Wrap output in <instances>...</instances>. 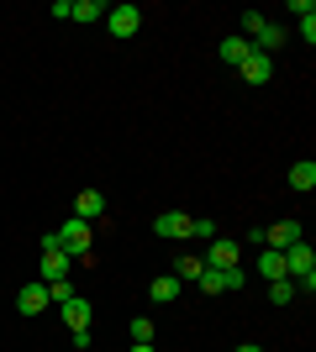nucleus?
<instances>
[{
	"label": "nucleus",
	"instance_id": "nucleus-1",
	"mask_svg": "<svg viewBox=\"0 0 316 352\" xmlns=\"http://www.w3.org/2000/svg\"><path fill=\"white\" fill-rule=\"evenodd\" d=\"M90 236H95V226H90V221L69 216V221L59 226V232H48V236H43V248H59V252H69L74 263H90Z\"/></svg>",
	"mask_w": 316,
	"mask_h": 352
},
{
	"label": "nucleus",
	"instance_id": "nucleus-2",
	"mask_svg": "<svg viewBox=\"0 0 316 352\" xmlns=\"http://www.w3.org/2000/svg\"><path fill=\"white\" fill-rule=\"evenodd\" d=\"M285 279L295 284L301 294L316 289V252H311V242H295V248H285Z\"/></svg>",
	"mask_w": 316,
	"mask_h": 352
},
{
	"label": "nucleus",
	"instance_id": "nucleus-3",
	"mask_svg": "<svg viewBox=\"0 0 316 352\" xmlns=\"http://www.w3.org/2000/svg\"><path fill=\"white\" fill-rule=\"evenodd\" d=\"M200 263H206V268H238L242 263V242H238V236H211Z\"/></svg>",
	"mask_w": 316,
	"mask_h": 352
},
{
	"label": "nucleus",
	"instance_id": "nucleus-4",
	"mask_svg": "<svg viewBox=\"0 0 316 352\" xmlns=\"http://www.w3.org/2000/svg\"><path fill=\"white\" fill-rule=\"evenodd\" d=\"M137 27H143L137 6H105V32L111 37H137Z\"/></svg>",
	"mask_w": 316,
	"mask_h": 352
},
{
	"label": "nucleus",
	"instance_id": "nucleus-5",
	"mask_svg": "<svg viewBox=\"0 0 316 352\" xmlns=\"http://www.w3.org/2000/svg\"><path fill=\"white\" fill-rule=\"evenodd\" d=\"M295 242H306V232H301V221H274V226H264V248H274V252H285V248H295Z\"/></svg>",
	"mask_w": 316,
	"mask_h": 352
},
{
	"label": "nucleus",
	"instance_id": "nucleus-6",
	"mask_svg": "<svg viewBox=\"0 0 316 352\" xmlns=\"http://www.w3.org/2000/svg\"><path fill=\"white\" fill-rule=\"evenodd\" d=\"M69 274H74V258L59 252V248H43V268H37V279H43V284H59V279H69Z\"/></svg>",
	"mask_w": 316,
	"mask_h": 352
},
{
	"label": "nucleus",
	"instance_id": "nucleus-7",
	"mask_svg": "<svg viewBox=\"0 0 316 352\" xmlns=\"http://www.w3.org/2000/svg\"><path fill=\"white\" fill-rule=\"evenodd\" d=\"M190 221L196 216H185V210H164V216H153V232L169 236V242H185V236H190Z\"/></svg>",
	"mask_w": 316,
	"mask_h": 352
},
{
	"label": "nucleus",
	"instance_id": "nucleus-8",
	"mask_svg": "<svg viewBox=\"0 0 316 352\" xmlns=\"http://www.w3.org/2000/svg\"><path fill=\"white\" fill-rule=\"evenodd\" d=\"M16 310H21V316H43L48 310V284L43 279L21 284V289H16Z\"/></svg>",
	"mask_w": 316,
	"mask_h": 352
},
{
	"label": "nucleus",
	"instance_id": "nucleus-9",
	"mask_svg": "<svg viewBox=\"0 0 316 352\" xmlns=\"http://www.w3.org/2000/svg\"><path fill=\"white\" fill-rule=\"evenodd\" d=\"M242 79H248V85H269V79H274V58H269V53H258V47H253V53H248V63H242Z\"/></svg>",
	"mask_w": 316,
	"mask_h": 352
},
{
	"label": "nucleus",
	"instance_id": "nucleus-10",
	"mask_svg": "<svg viewBox=\"0 0 316 352\" xmlns=\"http://www.w3.org/2000/svg\"><path fill=\"white\" fill-rule=\"evenodd\" d=\"M59 316L69 321V331H85L95 310H90V300H85V294H74V300H63V305H59Z\"/></svg>",
	"mask_w": 316,
	"mask_h": 352
},
{
	"label": "nucleus",
	"instance_id": "nucleus-11",
	"mask_svg": "<svg viewBox=\"0 0 316 352\" xmlns=\"http://www.w3.org/2000/svg\"><path fill=\"white\" fill-rule=\"evenodd\" d=\"M74 216L95 226V221L105 216V195H101V190H79V200H74Z\"/></svg>",
	"mask_w": 316,
	"mask_h": 352
},
{
	"label": "nucleus",
	"instance_id": "nucleus-12",
	"mask_svg": "<svg viewBox=\"0 0 316 352\" xmlns=\"http://www.w3.org/2000/svg\"><path fill=\"white\" fill-rule=\"evenodd\" d=\"M248 53H253V43H248L242 32H232V37H222V63H232V69H242V63H248Z\"/></svg>",
	"mask_w": 316,
	"mask_h": 352
},
{
	"label": "nucleus",
	"instance_id": "nucleus-13",
	"mask_svg": "<svg viewBox=\"0 0 316 352\" xmlns=\"http://www.w3.org/2000/svg\"><path fill=\"white\" fill-rule=\"evenodd\" d=\"M148 300L153 305H174V300H180V279H174V274H158V279L148 284Z\"/></svg>",
	"mask_w": 316,
	"mask_h": 352
},
{
	"label": "nucleus",
	"instance_id": "nucleus-14",
	"mask_svg": "<svg viewBox=\"0 0 316 352\" xmlns=\"http://www.w3.org/2000/svg\"><path fill=\"white\" fill-rule=\"evenodd\" d=\"M258 274L264 279H285V252H274V248H258Z\"/></svg>",
	"mask_w": 316,
	"mask_h": 352
},
{
	"label": "nucleus",
	"instance_id": "nucleus-15",
	"mask_svg": "<svg viewBox=\"0 0 316 352\" xmlns=\"http://www.w3.org/2000/svg\"><path fill=\"white\" fill-rule=\"evenodd\" d=\"M290 190H316V163L311 158H301V163H290Z\"/></svg>",
	"mask_w": 316,
	"mask_h": 352
},
{
	"label": "nucleus",
	"instance_id": "nucleus-16",
	"mask_svg": "<svg viewBox=\"0 0 316 352\" xmlns=\"http://www.w3.org/2000/svg\"><path fill=\"white\" fill-rule=\"evenodd\" d=\"M280 43H285V27H280V21H264V27H258V37H253L258 53H274Z\"/></svg>",
	"mask_w": 316,
	"mask_h": 352
},
{
	"label": "nucleus",
	"instance_id": "nucleus-17",
	"mask_svg": "<svg viewBox=\"0 0 316 352\" xmlns=\"http://www.w3.org/2000/svg\"><path fill=\"white\" fill-rule=\"evenodd\" d=\"M69 21H85V27H90V21H105V6H101V0H74Z\"/></svg>",
	"mask_w": 316,
	"mask_h": 352
},
{
	"label": "nucleus",
	"instance_id": "nucleus-18",
	"mask_svg": "<svg viewBox=\"0 0 316 352\" xmlns=\"http://www.w3.org/2000/svg\"><path fill=\"white\" fill-rule=\"evenodd\" d=\"M200 274H206V263H200V258H190V252H185V258H180V263H174V279H200Z\"/></svg>",
	"mask_w": 316,
	"mask_h": 352
},
{
	"label": "nucleus",
	"instance_id": "nucleus-19",
	"mask_svg": "<svg viewBox=\"0 0 316 352\" xmlns=\"http://www.w3.org/2000/svg\"><path fill=\"white\" fill-rule=\"evenodd\" d=\"M74 294H79V289H74V284H69V279H59V284H48V310H59L63 300H74Z\"/></svg>",
	"mask_w": 316,
	"mask_h": 352
},
{
	"label": "nucleus",
	"instance_id": "nucleus-20",
	"mask_svg": "<svg viewBox=\"0 0 316 352\" xmlns=\"http://www.w3.org/2000/svg\"><path fill=\"white\" fill-rule=\"evenodd\" d=\"M269 300H274V305H290V300H301V289H295L290 279H274L269 284Z\"/></svg>",
	"mask_w": 316,
	"mask_h": 352
},
{
	"label": "nucleus",
	"instance_id": "nucleus-21",
	"mask_svg": "<svg viewBox=\"0 0 316 352\" xmlns=\"http://www.w3.org/2000/svg\"><path fill=\"white\" fill-rule=\"evenodd\" d=\"M190 236H206L211 242V236H222V226H216L211 216H200V221H190Z\"/></svg>",
	"mask_w": 316,
	"mask_h": 352
},
{
	"label": "nucleus",
	"instance_id": "nucleus-22",
	"mask_svg": "<svg viewBox=\"0 0 316 352\" xmlns=\"http://www.w3.org/2000/svg\"><path fill=\"white\" fill-rule=\"evenodd\" d=\"M132 342H148V347H153V321H148V316H137V321H132Z\"/></svg>",
	"mask_w": 316,
	"mask_h": 352
},
{
	"label": "nucleus",
	"instance_id": "nucleus-23",
	"mask_svg": "<svg viewBox=\"0 0 316 352\" xmlns=\"http://www.w3.org/2000/svg\"><path fill=\"white\" fill-rule=\"evenodd\" d=\"M290 16H295V21H306V16H316V6H311V0H290Z\"/></svg>",
	"mask_w": 316,
	"mask_h": 352
},
{
	"label": "nucleus",
	"instance_id": "nucleus-24",
	"mask_svg": "<svg viewBox=\"0 0 316 352\" xmlns=\"http://www.w3.org/2000/svg\"><path fill=\"white\" fill-rule=\"evenodd\" d=\"M238 352H264V347H258V342H242V347Z\"/></svg>",
	"mask_w": 316,
	"mask_h": 352
},
{
	"label": "nucleus",
	"instance_id": "nucleus-25",
	"mask_svg": "<svg viewBox=\"0 0 316 352\" xmlns=\"http://www.w3.org/2000/svg\"><path fill=\"white\" fill-rule=\"evenodd\" d=\"M132 352H153V347H148V342H132Z\"/></svg>",
	"mask_w": 316,
	"mask_h": 352
}]
</instances>
